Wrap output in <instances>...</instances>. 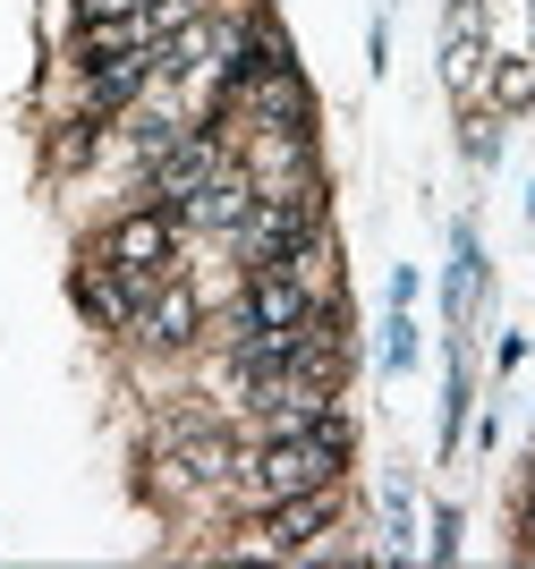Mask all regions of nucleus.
I'll list each match as a JSON object with an SVG mask.
<instances>
[{
	"instance_id": "ddd939ff",
	"label": "nucleus",
	"mask_w": 535,
	"mask_h": 569,
	"mask_svg": "<svg viewBox=\"0 0 535 569\" xmlns=\"http://www.w3.org/2000/svg\"><path fill=\"white\" fill-rule=\"evenodd\" d=\"M527 536H535V493H527Z\"/></svg>"
},
{
	"instance_id": "f257e3e1",
	"label": "nucleus",
	"mask_w": 535,
	"mask_h": 569,
	"mask_svg": "<svg viewBox=\"0 0 535 569\" xmlns=\"http://www.w3.org/2000/svg\"><path fill=\"white\" fill-rule=\"evenodd\" d=\"M340 459H349V426H340V417L298 426V433H280L273 451L256 459V493L264 501H280V493H324L331 476H340Z\"/></svg>"
},
{
	"instance_id": "39448f33",
	"label": "nucleus",
	"mask_w": 535,
	"mask_h": 569,
	"mask_svg": "<svg viewBox=\"0 0 535 569\" xmlns=\"http://www.w3.org/2000/svg\"><path fill=\"white\" fill-rule=\"evenodd\" d=\"M212 170H221V153H212V137H179L170 153H153V196H170V204H187V196L205 188Z\"/></svg>"
},
{
	"instance_id": "20e7f679",
	"label": "nucleus",
	"mask_w": 535,
	"mask_h": 569,
	"mask_svg": "<svg viewBox=\"0 0 535 569\" xmlns=\"http://www.w3.org/2000/svg\"><path fill=\"white\" fill-rule=\"evenodd\" d=\"M170 247H179V221L153 204V213H128L111 230V247H102V263H119L128 281H162L170 272Z\"/></svg>"
},
{
	"instance_id": "6e6552de",
	"label": "nucleus",
	"mask_w": 535,
	"mask_h": 569,
	"mask_svg": "<svg viewBox=\"0 0 535 569\" xmlns=\"http://www.w3.org/2000/svg\"><path fill=\"white\" fill-rule=\"evenodd\" d=\"M153 77V51H111V60H86V86H93V102H128Z\"/></svg>"
},
{
	"instance_id": "f8f14e48",
	"label": "nucleus",
	"mask_w": 535,
	"mask_h": 569,
	"mask_svg": "<svg viewBox=\"0 0 535 569\" xmlns=\"http://www.w3.org/2000/svg\"><path fill=\"white\" fill-rule=\"evenodd\" d=\"M77 9H86V26H93V18H137V9H153V0H77Z\"/></svg>"
},
{
	"instance_id": "f03ea898",
	"label": "nucleus",
	"mask_w": 535,
	"mask_h": 569,
	"mask_svg": "<svg viewBox=\"0 0 535 569\" xmlns=\"http://www.w3.org/2000/svg\"><path fill=\"white\" fill-rule=\"evenodd\" d=\"M306 230H315V196L306 188H256V204H247V221H238V256L273 263V256H289Z\"/></svg>"
},
{
	"instance_id": "9b49d317",
	"label": "nucleus",
	"mask_w": 535,
	"mask_h": 569,
	"mask_svg": "<svg viewBox=\"0 0 535 569\" xmlns=\"http://www.w3.org/2000/svg\"><path fill=\"white\" fill-rule=\"evenodd\" d=\"M383 366H392V375H408V366H417V323H408V307L392 315V340H383Z\"/></svg>"
},
{
	"instance_id": "1a4fd4ad",
	"label": "nucleus",
	"mask_w": 535,
	"mask_h": 569,
	"mask_svg": "<svg viewBox=\"0 0 535 569\" xmlns=\"http://www.w3.org/2000/svg\"><path fill=\"white\" fill-rule=\"evenodd\" d=\"M137 289L145 281H128V272H86V281H77V298H86V315H102V323H137Z\"/></svg>"
},
{
	"instance_id": "7ed1b4c3",
	"label": "nucleus",
	"mask_w": 535,
	"mask_h": 569,
	"mask_svg": "<svg viewBox=\"0 0 535 569\" xmlns=\"http://www.w3.org/2000/svg\"><path fill=\"white\" fill-rule=\"evenodd\" d=\"M306 315H315V289L298 281V263L289 256L256 263V281H247V332H298Z\"/></svg>"
},
{
	"instance_id": "9d476101",
	"label": "nucleus",
	"mask_w": 535,
	"mask_h": 569,
	"mask_svg": "<svg viewBox=\"0 0 535 569\" xmlns=\"http://www.w3.org/2000/svg\"><path fill=\"white\" fill-rule=\"evenodd\" d=\"M137 332L145 340H187L196 332V298H187V289H153V298L137 307Z\"/></svg>"
},
{
	"instance_id": "423d86ee",
	"label": "nucleus",
	"mask_w": 535,
	"mask_h": 569,
	"mask_svg": "<svg viewBox=\"0 0 535 569\" xmlns=\"http://www.w3.org/2000/svg\"><path fill=\"white\" fill-rule=\"evenodd\" d=\"M324 527H331V501L324 493H280L273 519H264V545H273V552H306Z\"/></svg>"
},
{
	"instance_id": "0eeeda50",
	"label": "nucleus",
	"mask_w": 535,
	"mask_h": 569,
	"mask_svg": "<svg viewBox=\"0 0 535 569\" xmlns=\"http://www.w3.org/2000/svg\"><path fill=\"white\" fill-rule=\"evenodd\" d=\"M476 34H485V9H476V0H459V9H450V34H443V77L450 86H476V69H485V43H476Z\"/></svg>"
}]
</instances>
